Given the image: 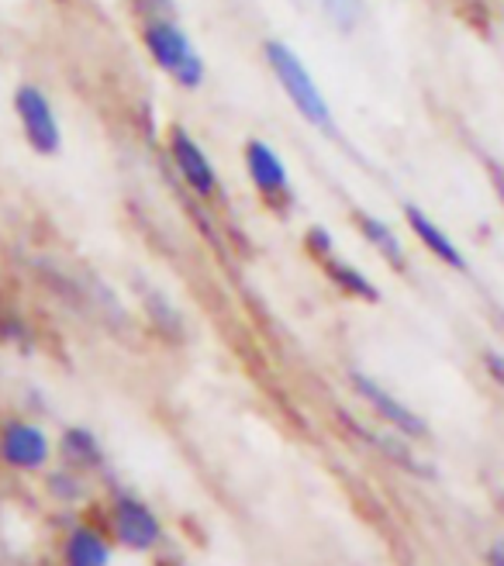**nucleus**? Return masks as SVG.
<instances>
[{"label":"nucleus","mask_w":504,"mask_h":566,"mask_svg":"<svg viewBox=\"0 0 504 566\" xmlns=\"http://www.w3.org/2000/svg\"><path fill=\"white\" fill-rule=\"evenodd\" d=\"M266 60L280 80V87H284V94L294 101V107L301 111V115L318 128H332L328 104H325L322 91L315 87L312 73H307L304 63L297 60V52L284 42H266Z\"/></svg>","instance_id":"f257e3e1"},{"label":"nucleus","mask_w":504,"mask_h":566,"mask_svg":"<svg viewBox=\"0 0 504 566\" xmlns=\"http://www.w3.org/2000/svg\"><path fill=\"white\" fill-rule=\"evenodd\" d=\"M149 52H153V60L170 73L174 80H180L183 87H198V83L204 80V63H201V55L193 52V45L187 42V35L180 32L177 24L170 21H149L146 24V32H143Z\"/></svg>","instance_id":"f03ea898"},{"label":"nucleus","mask_w":504,"mask_h":566,"mask_svg":"<svg viewBox=\"0 0 504 566\" xmlns=\"http://www.w3.org/2000/svg\"><path fill=\"white\" fill-rule=\"evenodd\" d=\"M14 104H18V118L24 125L28 142H32V149H39L45 156L60 149V125H55V115H52L45 94L35 87H21Z\"/></svg>","instance_id":"7ed1b4c3"},{"label":"nucleus","mask_w":504,"mask_h":566,"mask_svg":"<svg viewBox=\"0 0 504 566\" xmlns=\"http://www.w3.org/2000/svg\"><path fill=\"white\" fill-rule=\"evenodd\" d=\"M170 149H174V159H177V169L183 174V180L198 190L201 197H208V193H214V187H218V177H214V169H211V163H208V156L193 146V138L183 132V128H177L174 135H170Z\"/></svg>","instance_id":"20e7f679"},{"label":"nucleus","mask_w":504,"mask_h":566,"mask_svg":"<svg viewBox=\"0 0 504 566\" xmlns=\"http://www.w3.org/2000/svg\"><path fill=\"white\" fill-rule=\"evenodd\" d=\"M118 539L128 549H149L159 539V522L146 504H138L132 497L118 501Z\"/></svg>","instance_id":"39448f33"},{"label":"nucleus","mask_w":504,"mask_h":566,"mask_svg":"<svg viewBox=\"0 0 504 566\" xmlns=\"http://www.w3.org/2000/svg\"><path fill=\"white\" fill-rule=\"evenodd\" d=\"M0 452H4L8 463H14L21 470H32L49 460V442L39 429H32V424H8Z\"/></svg>","instance_id":"423d86ee"},{"label":"nucleus","mask_w":504,"mask_h":566,"mask_svg":"<svg viewBox=\"0 0 504 566\" xmlns=\"http://www.w3.org/2000/svg\"><path fill=\"white\" fill-rule=\"evenodd\" d=\"M353 384H356V390L363 394V398H367L387 421H395L401 432H408V436H426V421L418 418L414 411H408L401 401H395L390 398L387 390H380L370 377H363V374H353Z\"/></svg>","instance_id":"0eeeda50"},{"label":"nucleus","mask_w":504,"mask_h":566,"mask_svg":"<svg viewBox=\"0 0 504 566\" xmlns=\"http://www.w3.org/2000/svg\"><path fill=\"white\" fill-rule=\"evenodd\" d=\"M245 166H249V177L263 193H280L287 190V169L284 163L276 159V153L266 146V142L252 138L245 146Z\"/></svg>","instance_id":"6e6552de"},{"label":"nucleus","mask_w":504,"mask_h":566,"mask_svg":"<svg viewBox=\"0 0 504 566\" xmlns=\"http://www.w3.org/2000/svg\"><path fill=\"white\" fill-rule=\"evenodd\" d=\"M408 224L414 229V235L422 239L426 245H429V252H435V256L442 260V263H450V266H456V270H466V260H463V252L450 242V235H445L439 224L426 214V211H418L414 205H408Z\"/></svg>","instance_id":"1a4fd4ad"},{"label":"nucleus","mask_w":504,"mask_h":566,"mask_svg":"<svg viewBox=\"0 0 504 566\" xmlns=\"http://www.w3.org/2000/svg\"><path fill=\"white\" fill-rule=\"evenodd\" d=\"M66 559H70V566H107L111 553H107V546H104V539H101L97 532H91V528H76V532L70 535Z\"/></svg>","instance_id":"9d476101"},{"label":"nucleus","mask_w":504,"mask_h":566,"mask_svg":"<svg viewBox=\"0 0 504 566\" xmlns=\"http://www.w3.org/2000/svg\"><path fill=\"white\" fill-rule=\"evenodd\" d=\"M359 232L363 235H367L380 252H384V256L390 260V263H395V266H401L405 263V256H401V242L395 239V232H390L387 229V224L384 221H377V218H370V214H359Z\"/></svg>","instance_id":"9b49d317"},{"label":"nucleus","mask_w":504,"mask_h":566,"mask_svg":"<svg viewBox=\"0 0 504 566\" xmlns=\"http://www.w3.org/2000/svg\"><path fill=\"white\" fill-rule=\"evenodd\" d=\"M328 273H332L335 283H339V287L353 291L356 297H363V301H380L377 287H374V283H370L367 276H363L359 270H353V266H346V263H328Z\"/></svg>","instance_id":"f8f14e48"},{"label":"nucleus","mask_w":504,"mask_h":566,"mask_svg":"<svg viewBox=\"0 0 504 566\" xmlns=\"http://www.w3.org/2000/svg\"><path fill=\"white\" fill-rule=\"evenodd\" d=\"M66 452L73 460H80V463H97L101 460V452H97V442H94V436H87V432H80V429H73V432H66Z\"/></svg>","instance_id":"ddd939ff"},{"label":"nucleus","mask_w":504,"mask_h":566,"mask_svg":"<svg viewBox=\"0 0 504 566\" xmlns=\"http://www.w3.org/2000/svg\"><path fill=\"white\" fill-rule=\"evenodd\" d=\"M307 249H315L318 256H328V252H332L328 232H322V229H312V232H307Z\"/></svg>","instance_id":"4468645a"},{"label":"nucleus","mask_w":504,"mask_h":566,"mask_svg":"<svg viewBox=\"0 0 504 566\" xmlns=\"http://www.w3.org/2000/svg\"><path fill=\"white\" fill-rule=\"evenodd\" d=\"M501 553H504L501 546H494V549H491V566H501Z\"/></svg>","instance_id":"2eb2a0df"}]
</instances>
